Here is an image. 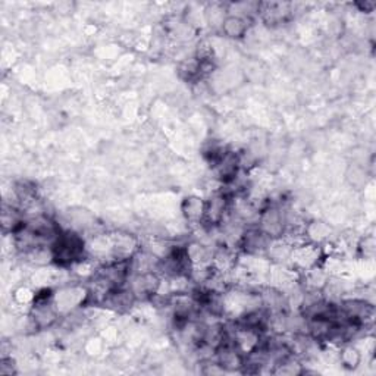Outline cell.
Returning <instances> with one entry per match:
<instances>
[{"label": "cell", "mask_w": 376, "mask_h": 376, "mask_svg": "<svg viewBox=\"0 0 376 376\" xmlns=\"http://www.w3.org/2000/svg\"><path fill=\"white\" fill-rule=\"evenodd\" d=\"M50 253L59 265H72L84 256L83 238L72 232H59L53 244L50 246Z\"/></svg>", "instance_id": "cell-1"}, {"label": "cell", "mask_w": 376, "mask_h": 376, "mask_svg": "<svg viewBox=\"0 0 376 376\" xmlns=\"http://www.w3.org/2000/svg\"><path fill=\"white\" fill-rule=\"evenodd\" d=\"M246 21L240 17H231L223 22V30L230 37H240L246 33Z\"/></svg>", "instance_id": "cell-2"}]
</instances>
